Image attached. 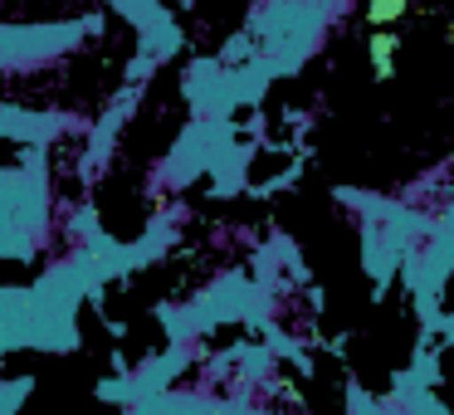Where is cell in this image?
<instances>
[{
  "label": "cell",
  "instance_id": "cell-2",
  "mask_svg": "<svg viewBox=\"0 0 454 415\" xmlns=\"http://www.w3.org/2000/svg\"><path fill=\"white\" fill-rule=\"evenodd\" d=\"M405 11H411V0H372V5H366V25H372V30H391Z\"/></svg>",
  "mask_w": 454,
  "mask_h": 415
},
{
  "label": "cell",
  "instance_id": "cell-1",
  "mask_svg": "<svg viewBox=\"0 0 454 415\" xmlns=\"http://www.w3.org/2000/svg\"><path fill=\"white\" fill-rule=\"evenodd\" d=\"M372 69H376V79H391L395 74V35L391 30H372Z\"/></svg>",
  "mask_w": 454,
  "mask_h": 415
}]
</instances>
